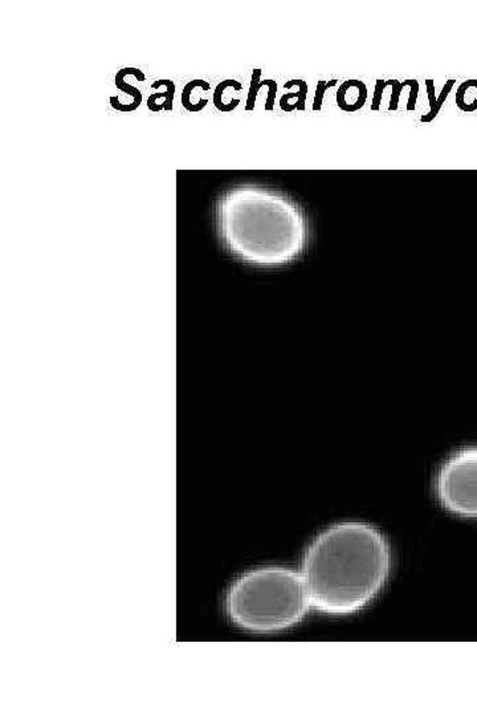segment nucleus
<instances>
[{"label": "nucleus", "mask_w": 477, "mask_h": 716, "mask_svg": "<svg viewBox=\"0 0 477 716\" xmlns=\"http://www.w3.org/2000/svg\"><path fill=\"white\" fill-rule=\"evenodd\" d=\"M266 81V85L269 88V93H268L267 102H266V111L270 112L273 111L275 108V101H276V93H277V82L275 80H264Z\"/></svg>", "instance_id": "nucleus-17"}, {"label": "nucleus", "mask_w": 477, "mask_h": 716, "mask_svg": "<svg viewBox=\"0 0 477 716\" xmlns=\"http://www.w3.org/2000/svg\"><path fill=\"white\" fill-rule=\"evenodd\" d=\"M387 85L393 86V93H391V98H390V105H388V111L390 112H395L398 111V105H399V98H401L402 91L404 86H408L407 85V80H404L403 82L398 81V80H388L387 81Z\"/></svg>", "instance_id": "nucleus-14"}, {"label": "nucleus", "mask_w": 477, "mask_h": 716, "mask_svg": "<svg viewBox=\"0 0 477 716\" xmlns=\"http://www.w3.org/2000/svg\"><path fill=\"white\" fill-rule=\"evenodd\" d=\"M472 86H477V80L475 78L465 80L464 82H461L458 85L456 97H455L456 106L460 111L467 112V113L477 111V98L472 96V93H469Z\"/></svg>", "instance_id": "nucleus-9"}, {"label": "nucleus", "mask_w": 477, "mask_h": 716, "mask_svg": "<svg viewBox=\"0 0 477 716\" xmlns=\"http://www.w3.org/2000/svg\"><path fill=\"white\" fill-rule=\"evenodd\" d=\"M435 491L444 509L477 518V445L461 447L440 465Z\"/></svg>", "instance_id": "nucleus-3"}, {"label": "nucleus", "mask_w": 477, "mask_h": 716, "mask_svg": "<svg viewBox=\"0 0 477 716\" xmlns=\"http://www.w3.org/2000/svg\"><path fill=\"white\" fill-rule=\"evenodd\" d=\"M310 605L301 575L281 565L259 566L242 573L229 584L224 597L229 621L257 633L299 625Z\"/></svg>", "instance_id": "nucleus-2"}, {"label": "nucleus", "mask_w": 477, "mask_h": 716, "mask_svg": "<svg viewBox=\"0 0 477 716\" xmlns=\"http://www.w3.org/2000/svg\"><path fill=\"white\" fill-rule=\"evenodd\" d=\"M293 86H297L299 91L293 93H286L280 98V108L289 113L294 109L297 111H305L306 97H307V84L304 80H289L284 84L286 89H290Z\"/></svg>", "instance_id": "nucleus-7"}, {"label": "nucleus", "mask_w": 477, "mask_h": 716, "mask_svg": "<svg viewBox=\"0 0 477 716\" xmlns=\"http://www.w3.org/2000/svg\"><path fill=\"white\" fill-rule=\"evenodd\" d=\"M206 84H209V82L202 80V78L191 80L190 82L186 84V86L183 88L182 96H181V102H182V105H183V108L186 111H189V112H200L202 109L206 108V105L209 104V100L207 98H200V97H198L199 93H195L199 86H203Z\"/></svg>", "instance_id": "nucleus-8"}, {"label": "nucleus", "mask_w": 477, "mask_h": 716, "mask_svg": "<svg viewBox=\"0 0 477 716\" xmlns=\"http://www.w3.org/2000/svg\"><path fill=\"white\" fill-rule=\"evenodd\" d=\"M261 69L256 68L253 69L252 72V78H251V86H249L248 98H247V105H246V111H253L255 109V105H256V98H257V93L260 91L261 86L266 85V81L261 80Z\"/></svg>", "instance_id": "nucleus-12"}, {"label": "nucleus", "mask_w": 477, "mask_h": 716, "mask_svg": "<svg viewBox=\"0 0 477 716\" xmlns=\"http://www.w3.org/2000/svg\"><path fill=\"white\" fill-rule=\"evenodd\" d=\"M367 101V88L363 81L347 80L337 91V105L344 112H357L362 109Z\"/></svg>", "instance_id": "nucleus-5"}, {"label": "nucleus", "mask_w": 477, "mask_h": 716, "mask_svg": "<svg viewBox=\"0 0 477 716\" xmlns=\"http://www.w3.org/2000/svg\"><path fill=\"white\" fill-rule=\"evenodd\" d=\"M338 80L337 78H333L330 81H318L317 84V88H316V95H314V100H313V111L314 112H321L323 109V101H324L325 92L337 85Z\"/></svg>", "instance_id": "nucleus-13"}, {"label": "nucleus", "mask_w": 477, "mask_h": 716, "mask_svg": "<svg viewBox=\"0 0 477 716\" xmlns=\"http://www.w3.org/2000/svg\"><path fill=\"white\" fill-rule=\"evenodd\" d=\"M229 88H233L235 91H242L243 89V85L242 82L233 80V78H229V80H223L222 82L218 84V86L215 88V92H213V96H212V102L215 105V108L220 112H232L233 109L227 105V102L224 101V92L229 89Z\"/></svg>", "instance_id": "nucleus-11"}, {"label": "nucleus", "mask_w": 477, "mask_h": 716, "mask_svg": "<svg viewBox=\"0 0 477 716\" xmlns=\"http://www.w3.org/2000/svg\"><path fill=\"white\" fill-rule=\"evenodd\" d=\"M456 84V80L455 78H450L445 85L443 86L441 92H440V96H435V81L432 78H427L426 80V88H427V95H428V101H430V112L427 115H423L420 117V121L423 124H428L431 121H434L437 116L439 115L440 109L443 106V104L445 102L447 97L451 93L454 85Z\"/></svg>", "instance_id": "nucleus-6"}, {"label": "nucleus", "mask_w": 477, "mask_h": 716, "mask_svg": "<svg viewBox=\"0 0 477 716\" xmlns=\"http://www.w3.org/2000/svg\"><path fill=\"white\" fill-rule=\"evenodd\" d=\"M129 75H130V76H134V78H137L138 81H145V80H146L145 75H143V72H141L138 68H124V69H121V71L117 72L115 80V86H117L119 91H122V92L129 93V95L133 96V102L129 104V105H126V104H121L119 100H118V97H110V105H112L113 109L118 111V112H133V111H135L137 108H139V105H141V102H142V93H141V91H139L138 88L133 86V85L125 82V80H124L125 76H129Z\"/></svg>", "instance_id": "nucleus-4"}, {"label": "nucleus", "mask_w": 477, "mask_h": 716, "mask_svg": "<svg viewBox=\"0 0 477 716\" xmlns=\"http://www.w3.org/2000/svg\"><path fill=\"white\" fill-rule=\"evenodd\" d=\"M387 85V81L378 78L377 82H375V91H374V97H373V102H371V111L377 112L380 111L381 108L382 96H383V92L386 89Z\"/></svg>", "instance_id": "nucleus-16"}, {"label": "nucleus", "mask_w": 477, "mask_h": 716, "mask_svg": "<svg viewBox=\"0 0 477 716\" xmlns=\"http://www.w3.org/2000/svg\"><path fill=\"white\" fill-rule=\"evenodd\" d=\"M162 85H165V86L167 88L166 92H163V93H154V95L149 96V98H148V108H149V111H152V112H158V108H156L155 101H156V98H161V97L165 98V101H163V104H162V105H163V109L167 111V112H172V101H174V93H175V84L172 82V80H156V81H154L153 84H152V88H153V89H156V88H159V86H162Z\"/></svg>", "instance_id": "nucleus-10"}, {"label": "nucleus", "mask_w": 477, "mask_h": 716, "mask_svg": "<svg viewBox=\"0 0 477 716\" xmlns=\"http://www.w3.org/2000/svg\"><path fill=\"white\" fill-rule=\"evenodd\" d=\"M407 85L410 86L407 111L414 112L417 109V101H418V95H419V82L415 78H407Z\"/></svg>", "instance_id": "nucleus-15"}, {"label": "nucleus", "mask_w": 477, "mask_h": 716, "mask_svg": "<svg viewBox=\"0 0 477 716\" xmlns=\"http://www.w3.org/2000/svg\"><path fill=\"white\" fill-rule=\"evenodd\" d=\"M393 568L388 539L363 522L327 527L307 545L301 577L310 603L329 616L361 612L378 597Z\"/></svg>", "instance_id": "nucleus-1"}]
</instances>
